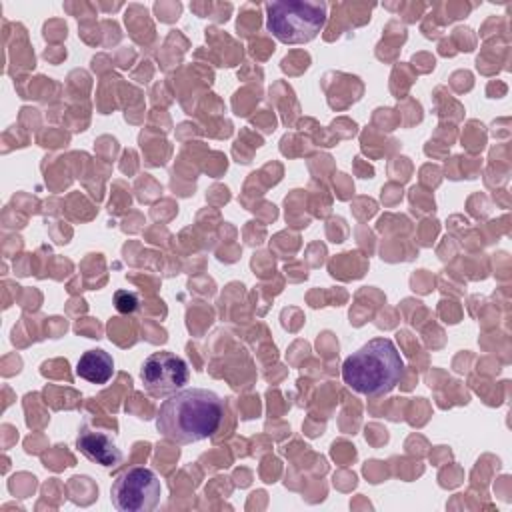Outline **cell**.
<instances>
[{"label":"cell","mask_w":512,"mask_h":512,"mask_svg":"<svg viewBox=\"0 0 512 512\" xmlns=\"http://www.w3.org/2000/svg\"><path fill=\"white\" fill-rule=\"evenodd\" d=\"M224 418V400L208 388H182L162 400L156 430L170 442L192 444L210 438Z\"/></svg>","instance_id":"cell-1"},{"label":"cell","mask_w":512,"mask_h":512,"mask_svg":"<svg viewBox=\"0 0 512 512\" xmlns=\"http://www.w3.org/2000/svg\"><path fill=\"white\" fill-rule=\"evenodd\" d=\"M404 360L390 338H372L342 364V380L364 396L388 394L402 378Z\"/></svg>","instance_id":"cell-2"},{"label":"cell","mask_w":512,"mask_h":512,"mask_svg":"<svg viewBox=\"0 0 512 512\" xmlns=\"http://www.w3.org/2000/svg\"><path fill=\"white\" fill-rule=\"evenodd\" d=\"M328 6L316 0H284L266 4V26L282 44H306L318 36Z\"/></svg>","instance_id":"cell-3"},{"label":"cell","mask_w":512,"mask_h":512,"mask_svg":"<svg viewBox=\"0 0 512 512\" xmlns=\"http://www.w3.org/2000/svg\"><path fill=\"white\" fill-rule=\"evenodd\" d=\"M162 486L154 470L132 466L116 476L110 488L112 506L118 512H150L160 504Z\"/></svg>","instance_id":"cell-4"},{"label":"cell","mask_w":512,"mask_h":512,"mask_svg":"<svg viewBox=\"0 0 512 512\" xmlns=\"http://www.w3.org/2000/svg\"><path fill=\"white\" fill-rule=\"evenodd\" d=\"M140 380L144 390L154 398H166L182 388L190 380V368L186 360L174 352H152L140 366Z\"/></svg>","instance_id":"cell-5"},{"label":"cell","mask_w":512,"mask_h":512,"mask_svg":"<svg viewBox=\"0 0 512 512\" xmlns=\"http://www.w3.org/2000/svg\"><path fill=\"white\" fill-rule=\"evenodd\" d=\"M76 448L80 454H84L90 462H96L104 468H112L122 462L124 454L116 446L114 438L102 430L94 428H82L76 436Z\"/></svg>","instance_id":"cell-6"},{"label":"cell","mask_w":512,"mask_h":512,"mask_svg":"<svg viewBox=\"0 0 512 512\" xmlns=\"http://www.w3.org/2000/svg\"><path fill=\"white\" fill-rule=\"evenodd\" d=\"M76 374L90 384H106L114 374V360L104 350H88L76 364Z\"/></svg>","instance_id":"cell-7"},{"label":"cell","mask_w":512,"mask_h":512,"mask_svg":"<svg viewBox=\"0 0 512 512\" xmlns=\"http://www.w3.org/2000/svg\"><path fill=\"white\" fill-rule=\"evenodd\" d=\"M114 306L122 314H130L138 308V296L130 290H116L114 292Z\"/></svg>","instance_id":"cell-8"}]
</instances>
